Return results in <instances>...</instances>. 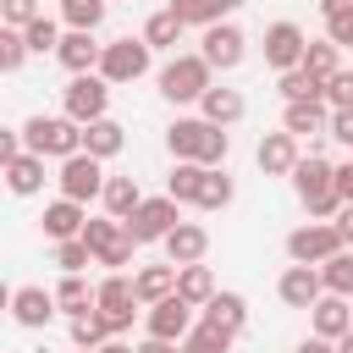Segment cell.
I'll return each instance as SVG.
<instances>
[{"mask_svg":"<svg viewBox=\"0 0 353 353\" xmlns=\"http://www.w3.org/2000/svg\"><path fill=\"white\" fill-rule=\"evenodd\" d=\"M292 188L309 210V221H336L342 215V193H336V165L325 154H303L292 171Z\"/></svg>","mask_w":353,"mask_h":353,"instance_id":"obj_2","label":"cell"},{"mask_svg":"<svg viewBox=\"0 0 353 353\" xmlns=\"http://www.w3.org/2000/svg\"><path fill=\"white\" fill-rule=\"evenodd\" d=\"M210 88H215V66H210L204 55H171V61L160 66V94H165L171 105H199Z\"/></svg>","mask_w":353,"mask_h":353,"instance_id":"obj_3","label":"cell"},{"mask_svg":"<svg viewBox=\"0 0 353 353\" xmlns=\"http://www.w3.org/2000/svg\"><path fill=\"white\" fill-rule=\"evenodd\" d=\"M237 6H248V0H171V11H176L188 28H215V22H226Z\"/></svg>","mask_w":353,"mask_h":353,"instance_id":"obj_26","label":"cell"},{"mask_svg":"<svg viewBox=\"0 0 353 353\" xmlns=\"http://www.w3.org/2000/svg\"><path fill=\"white\" fill-rule=\"evenodd\" d=\"M149 44H143V33L138 39H110L105 44V55H99V77L105 83H138L143 72H149Z\"/></svg>","mask_w":353,"mask_h":353,"instance_id":"obj_9","label":"cell"},{"mask_svg":"<svg viewBox=\"0 0 353 353\" xmlns=\"http://www.w3.org/2000/svg\"><path fill=\"white\" fill-rule=\"evenodd\" d=\"M276 292H281L287 309H314L325 298V276H320V265H287L281 281H276Z\"/></svg>","mask_w":353,"mask_h":353,"instance_id":"obj_15","label":"cell"},{"mask_svg":"<svg viewBox=\"0 0 353 353\" xmlns=\"http://www.w3.org/2000/svg\"><path fill=\"white\" fill-rule=\"evenodd\" d=\"M309 325H314V336H325V342H342V336L353 331V298H336V292H325V298L309 309Z\"/></svg>","mask_w":353,"mask_h":353,"instance_id":"obj_19","label":"cell"},{"mask_svg":"<svg viewBox=\"0 0 353 353\" xmlns=\"http://www.w3.org/2000/svg\"><path fill=\"white\" fill-rule=\"evenodd\" d=\"M55 309H61L55 292H44V287H33V281L11 292V320H17L22 331H44V325L55 320Z\"/></svg>","mask_w":353,"mask_h":353,"instance_id":"obj_16","label":"cell"},{"mask_svg":"<svg viewBox=\"0 0 353 353\" xmlns=\"http://www.w3.org/2000/svg\"><path fill=\"white\" fill-rule=\"evenodd\" d=\"M138 353H182V342H160V336H143Z\"/></svg>","mask_w":353,"mask_h":353,"instance_id":"obj_51","label":"cell"},{"mask_svg":"<svg viewBox=\"0 0 353 353\" xmlns=\"http://www.w3.org/2000/svg\"><path fill=\"white\" fill-rule=\"evenodd\" d=\"M138 204H143V188H138L132 176H110V182H105V215L132 221V215H138Z\"/></svg>","mask_w":353,"mask_h":353,"instance_id":"obj_30","label":"cell"},{"mask_svg":"<svg viewBox=\"0 0 353 353\" xmlns=\"http://www.w3.org/2000/svg\"><path fill=\"white\" fill-rule=\"evenodd\" d=\"M331 138L336 143H353V110H331Z\"/></svg>","mask_w":353,"mask_h":353,"instance_id":"obj_47","label":"cell"},{"mask_svg":"<svg viewBox=\"0 0 353 353\" xmlns=\"http://www.w3.org/2000/svg\"><path fill=\"white\" fill-rule=\"evenodd\" d=\"M193 331V303L188 298H160V303H149V314H143V336H160V342H182Z\"/></svg>","mask_w":353,"mask_h":353,"instance_id":"obj_12","label":"cell"},{"mask_svg":"<svg viewBox=\"0 0 353 353\" xmlns=\"http://www.w3.org/2000/svg\"><path fill=\"white\" fill-rule=\"evenodd\" d=\"M94 309L105 314L110 336H127V331H132V314H138V292H132V281H127L121 270H110V276L94 287Z\"/></svg>","mask_w":353,"mask_h":353,"instance_id":"obj_8","label":"cell"},{"mask_svg":"<svg viewBox=\"0 0 353 353\" xmlns=\"http://www.w3.org/2000/svg\"><path fill=\"white\" fill-rule=\"evenodd\" d=\"M292 353H336V342H325V336H303Z\"/></svg>","mask_w":353,"mask_h":353,"instance_id":"obj_52","label":"cell"},{"mask_svg":"<svg viewBox=\"0 0 353 353\" xmlns=\"http://www.w3.org/2000/svg\"><path fill=\"white\" fill-rule=\"evenodd\" d=\"M66 331H72V347H105V342H110V325H105V314H99V309L72 314V320H66Z\"/></svg>","mask_w":353,"mask_h":353,"instance_id":"obj_33","label":"cell"},{"mask_svg":"<svg viewBox=\"0 0 353 353\" xmlns=\"http://www.w3.org/2000/svg\"><path fill=\"white\" fill-rule=\"evenodd\" d=\"M61 199H77V204H88V199H105V160H94V154H72V160H61Z\"/></svg>","mask_w":353,"mask_h":353,"instance_id":"obj_10","label":"cell"},{"mask_svg":"<svg viewBox=\"0 0 353 353\" xmlns=\"http://www.w3.org/2000/svg\"><path fill=\"white\" fill-rule=\"evenodd\" d=\"M55 265H61V276H83V265H94V254L83 237H72V243H55Z\"/></svg>","mask_w":353,"mask_h":353,"instance_id":"obj_42","label":"cell"},{"mask_svg":"<svg viewBox=\"0 0 353 353\" xmlns=\"http://www.w3.org/2000/svg\"><path fill=\"white\" fill-rule=\"evenodd\" d=\"M55 303H61V309H66V320H72V314L94 309V292H88V281H83V276H61V287H55Z\"/></svg>","mask_w":353,"mask_h":353,"instance_id":"obj_39","label":"cell"},{"mask_svg":"<svg viewBox=\"0 0 353 353\" xmlns=\"http://www.w3.org/2000/svg\"><path fill=\"white\" fill-rule=\"evenodd\" d=\"M22 61H28V39L17 28H0V72H22Z\"/></svg>","mask_w":353,"mask_h":353,"instance_id":"obj_44","label":"cell"},{"mask_svg":"<svg viewBox=\"0 0 353 353\" xmlns=\"http://www.w3.org/2000/svg\"><path fill=\"white\" fill-rule=\"evenodd\" d=\"M320 276H325V292L353 298V248H342L336 259H325V265H320Z\"/></svg>","mask_w":353,"mask_h":353,"instance_id":"obj_38","label":"cell"},{"mask_svg":"<svg viewBox=\"0 0 353 353\" xmlns=\"http://www.w3.org/2000/svg\"><path fill=\"white\" fill-rule=\"evenodd\" d=\"M72 353H99V347H72Z\"/></svg>","mask_w":353,"mask_h":353,"instance_id":"obj_55","label":"cell"},{"mask_svg":"<svg viewBox=\"0 0 353 353\" xmlns=\"http://www.w3.org/2000/svg\"><path fill=\"white\" fill-rule=\"evenodd\" d=\"M254 160H259V171H265V176H292L303 154H298V138L281 127V132H265V138H259Z\"/></svg>","mask_w":353,"mask_h":353,"instance_id":"obj_17","label":"cell"},{"mask_svg":"<svg viewBox=\"0 0 353 353\" xmlns=\"http://www.w3.org/2000/svg\"><path fill=\"white\" fill-rule=\"evenodd\" d=\"M204 254H210V232H204L199 221H182V226L165 237V259H171V265H204Z\"/></svg>","mask_w":353,"mask_h":353,"instance_id":"obj_21","label":"cell"},{"mask_svg":"<svg viewBox=\"0 0 353 353\" xmlns=\"http://www.w3.org/2000/svg\"><path fill=\"white\" fill-rule=\"evenodd\" d=\"M165 149H171V160L221 165V160L232 154V138H226V127H215V121H204V116H176V121L165 127Z\"/></svg>","mask_w":353,"mask_h":353,"instance_id":"obj_1","label":"cell"},{"mask_svg":"<svg viewBox=\"0 0 353 353\" xmlns=\"http://www.w3.org/2000/svg\"><path fill=\"white\" fill-rule=\"evenodd\" d=\"M331 226H336V232H342V243H347V248H353V204H342V215H336V221H331Z\"/></svg>","mask_w":353,"mask_h":353,"instance_id":"obj_50","label":"cell"},{"mask_svg":"<svg viewBox=\"0 0 353 353\" xmlns=\"http://www.w3.org/2000/svg\"><path fill=\"white\" fill-rule=\"evenodd\" d=\"M105 105H110V83H105L99 72H83V77H72V83L61 88V116H72L77 127L105 121Z\"/></svg>","mask_w":353,"mask_h":353,"instance_id":"obj_5","label":"cell"},{"mask_svg":"<svg viewBox=\"0 0 353 353\" xmlns=\"http://www.w3.org/2000/svg\"><path fill=\"white\" fill-rule=\"evenodd\" d=\"M199 110H204V121H215V127H232V121H243V110H248V99L237 94V88H210L204 99H199Z\"/></svg>","mask_w":353,"mask_h":353,"instance_id":"obj_27","label":"cell"},{"mask_svg":"<svg viewBox=\"0 0 353 353\" xmlns=\"http://www.w3.org/2000/svg\"><path fill=\"white\" fill-rule=\"evenodd\" d=\"M0 171H6V188H11L17 199H33V193L44 188V154H33V149L17 154V160H6Z\"/></svg>","mask_w":353,"mask_h":353,"instance_id":"obj_23","label":"cell"},{"mask_svg":"<svg viewBox=\"0 0 353 353\" xmlns=\"http://www.w3.org/2000/svg\"><path fill=\"white\" fill-rule=\"evenodd\" d=\"M281 127L292 138H309V132H331V105L325 99H303V105H287L281 110Z\"/></svg>","mask_w":353,"mask_h":353,"instance_id":"obj_22","label":"cell"},{"mask_svg":"<svg viewBox=\"0 0 353 353\" xmlns=\"http://www.w3.org/2000/svg\"><path fill=\"white\" fill-rule=\"evenodd\" d=\"M303 66L314 72V77H336L342 72V44H331V39H309V50H303Z\"/></svg>","mask_w":353,"mask_h":353,"instance_id":"obj_36","label":"cell"},{"mask_svg":"<svg viewBox=\"0 0 353 353\" xmlns=\"http://www.w3.org/2000/svg\"><path fill=\"white\" fill-rule=\"evenodd\" d=\"M176 226H182V215H176V199H171V193H160V199H143V204H138V215L127 221L132 243H165Z\"/></svg>","mask_w":353,"mask_h":353,"instance_id":"obj_11","label":"cell"},{"mask_svg":"<svg viewBox=\"0 0 353 353\" xmlns=\"http://www.w3.org/2000/svg\"><path fill=\"white\" fill-rule=\"evenodd\" d=\"M105 6H110V0H61L66 33H94V28L105 22Z\"/></svg>","mask_w":353,"mask_h":353,"instance_id":"obj_34","label":"cell"},{"mask_svg":"<svg viewBox=\"0 0 353 353\" xmlns=\"http://www.w3.org/2000/svg\"><path fill=\"white\" fill-rule=\"evenodd\" d=\"M232 342H237V336H226L221 325H210V320H199V325H193V331L182 336V353H226Z\"/></svg>","mask_w":353,"mask_h":353,"instance_id":"obj_37","label":"cell"},{"mask_svg":"<svg viewBox=\"0 0 353 353\" xmlns=\"http://www.w3.org/2000/svg\"><path fill=\"white\" fill-rule=\"evenodd\" d=\"M215 292H221V287H215L210 265H182V270H176V298H188L193 309H204Z\"/></svg>","mask_w":353,"mask_h":353,"instance_id":"obj_31","label":"cell"},{"mask_svg":"<svg viewBox=\"0 0 353 353\" xmlns=\"http://www.w3.org/2000/svg\"><path fill=\"white\" fill-rule=\"evenodd\" d=\"M325 39H331V44H342V50H353V17H347V22H331V28H325Z\"/></svg>","mask_w":353,"mask_h":353,"instance_id":"obj_48","label":"cell"},{"mask_svg":"<svg viewBox=\"0 0 353 353\" xmlns=\"http://www.w3.org/2000/svg\"><path fill=\"white\" fill-rule=\"evenodd\" d=\"M176 270H182V265H143V270L132 276V292H138V303L149 309V303L171 298V292H176Z\"/></svg>","mask_w":353,"mask_h":353,"instance_id":"obj_25","label":"cell"},{"mask_svg":"<svg viewBox=\"0 0 353 353\" xmlns=\"http://www.w3.org/2000/svg\"><path fill=\"white\" fill-rule=\"evenodd\" d=\"M39 17H44V11H39V0H0V22H6V28H17V33H28Z\"/></svg>","mask_w":353,"mask_h":353,"instance_id":"obj_43","label":"cell"},{"mask_svg":"<svg viewBox=\"0 0 353 353\" xmlns=\"http://www.w3.org/2000/svg\"><path fill=\"white\" fill-rule=\"evenodd\" d=\"M22 143L33 149V154H55V160H72V154H83V127L72 121V116H28L22 121Z\"/></svg>","mask_w":353,"mask_h":353,"instance_id":"obj_4","label":"cell"},{"mask_svg":"<svg viewBox=\"0 0 353 353\" xmlns=\"http://www.w3.org/2000/svg\"><path fill=\"white\" fill-rule=\"evenodd\" d=\"M325 105H331V110H353V72H336V77L325 83Z\"/></svg>","mask_w":353,"mask_h":353,"instance_id":"obj_45","label":"cell"},{"mask_svg":"<svg viewBox=\"0 0 353 353\" xmlns=\"http://www.w3.org/2000/svg\"><path fill=\"white\" fill-rule=\"evenodd\" d=\"M182 28H188V22L165 6V11H154V17L143 22V44H149V50H171V44L182 39Z\"/></svg>","mask_w":353,"mask_h":353,"instance_id":"obj_35","label":"cell"},{"mask_svg":"<svg viewBox=\"0 0 353 353\" xmlns=\"http://www.w3.org/2000/svg\"><path fill=\"white\" fill-rule=\"evenodd\" d=\"M22 39H28V50H33V55H44V50H61V39H66V33H61V22H55V17H39Z\"/></svg>","mask_w":353,"mask_h":353,"instance_id":"obj_41","label":"cell"},{"mask_svg":"<svg viewBox=\"0 0 353 353\" xmlns=\"http://www.w3.org/2000/svg\"><path fill=\"white\" fill-rule=\"evenodd\" d=\"M336 353H353V331H347V336H342V342H336Z\"/></svg>","mask_w":353,"mask_h":353,"instance_id":"obj_54","label":"cell"},{"mask_svg":"<svg viewBox=\"0 0 353 353\" xmlns=\"http://www.w3.org/2000/svg\"><path fill=\"white\" fill-rule=\"evenodd\" d=\"M99 55H105V44H99L94 33H66V39H61V50H55V61H61L72 77L99 72Z\"/></svg>","mask_w":353,"mask_h":353,"instance_id":"obj_20","label":"cell"},{"mask_svg":"<svg viewBox=\"0 0 353 353\" xmlns=\"http://www.w3.org/2000/svg\"><path fill=\"white\" fill-rule=\"evenodd\" d=\"M232 193H237V188H232V176H226L221 165H210L204 193H199V210H226V204H232Z\"/></svg>","mask_w":353,"mask_h":353,"instance_id":"obj_40","label":"cell"},{"mask_svg":"<svg viewBox=\"0 0 353 353\" xmlns=\"http://www.w3.org/2000/svg\"><path fill=\"white\" fill-rule=\"evenodd\" d=\"M303 50H309V33L298 22H270L265 28V66L292 72V66H303Z\"/></svg>","mask_w":353,"mask_h":353,"instance_id":"obj_13","label":"cell"},{"mask_svg":"<svg viewBox=\"0 0 353 353\" xmlns=\"http://www.w3.org/2000/svg\"><path fill=\"white\" fill-rule=\"evenodd\" d=\"M83 243H88V254H94V265H110V270H121L127 259H132V232H127V221H116V215H99V221H88L83 226Z\"/></svg>","mask_w":353,"mask_h":353,"instance_id":"obj_6","label":"cell"},{"mask_svg":"<svg viewBox=\"0 0 353 353\" xmlns=\"http://www.w3.org/2000/svg\"><path fill=\"white\" fill-rule=\"evenodd\" d=\"M281 99L287 105H303V99H325V77H314L309 66H292V72H281Z\"/></svg>","mask_w":353,"mask_h":353,"instance_id":"obj_32","label":"cell"},{"mask_svg":"<svg viewBox=\"0 0 353 353\" xmlns=\"http://www.w3.org/2000/svg\"><path fill=\"white\" fill-rule=\"evenodd\" d=\"M99 353H138V347H127V342H121V336H110V342H105V347H99Z\"/></svg>","mask_w":353,"mask_h":353,"instance_id":"obj_53","label":"cell"},{"mask_svg":"<svg viewBox=\"0 0 353 353\" xmlns=\"http://www.w3.org/2000/svg\"><path fill=\"white\" fill-rule=\"evenodd\" d=\"M215 72H232V66H243V55H248V39H243V28L237 22H215V28H204V50H199Z\"/></svg>","mask_w":353,"mask_h":353,"instance_id":"obj_14","label":"cell"},{"mask_svg":"<svg viewBox=\"0 0 353 353\" xmlns=\"http://www.w3.org/2000/svg\"><path fill=\"white\" fill-rule=\"evenodd\" d=\"M39 226H44V237H50V243H72V237H83V226H88V210H83L77 199H55V204H44Z\"/></svg>","mask_w":353,"mask_h":353,"instance_id":"obj_18","label":"cell"},{"mask_svg":"<svg viewBox=\"0 0 353 353\" xmlns=\"http://www.w3.org/2000/svg\"><path fill=\"white\" fill-rule=\"evenodd\" d=\"M347 243H342V232L331 226V221H309V226H298V232H287V259L292 265H325V259H336Z\"/></svg>","mask_w":353,"mask_h":353,"instance_id":"obj_7","label":"cell"},{"mask_svg":"<svg viewBox=\"0 0 353 353\" xmlns=\"http://www.w3.org/2000/svg\"><path fill=\"white\" fill-rule=\"evenodd\" d=\"M204 176H210V165L176 160V165H171V176H165V193H171L176 204H199V193H204Z\"/></svg>","mask_w":353,"mask_h":353,"instance_id":"obj_29","label":"cell"},{"mask_svg":"<svg viewBox=\"0 0 353 353\" xmlns=\"http://www.w3.org/2000/svg\"><path fill=\"white\" fill-rule=\"evenodd\" d=\"M336 193H342V204H353V160L336 165Z\"/></svg>","mask_w":353,"mask_h":353,"instance_id":"obj_49","label":"cell"},{"mask_svg":"<svg viewBox=\"0 0 353 353\" xmlns=\"http://www.w3.org/2000/svg\"><path fill=\"white\" fill-rule=\"evenodd\" d=\"M127 149V132H121V121H94V127H83V154H94V160H116Z\"/></svg>","mask_w":353,"mask_h":353,"instance_id":"obj_28","label":"cell"},{"mask_svg":"<svg viewBox=\"0 0 353 353\" xmlns=\"http://www.w3.org/2000/svg\"><path fill=\"white\" fill-rule=\"evenodd\" d=\"M320 17H325V28L331 22H347L353 17V0H320Z\"/></svg>","mask_w":353,"mask_h":353,"instance_id":"obj_46","label":"cell"},{"mask_svg":"<svg viewBox=\"0 0 353 353\" xmlns=\"http://www.w3.org/2000/svg\"><path fill=\"white\" fill-rule=\"evenodd\" d=\"M204 320L221 325L226 336H243V325H248V298H243V292H215V298L204 303Z\"/></svg>","mask_w":353,"mask_h":353,"instance_id":"obj_24","label":"cell"}]
</instances>
